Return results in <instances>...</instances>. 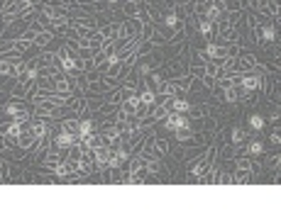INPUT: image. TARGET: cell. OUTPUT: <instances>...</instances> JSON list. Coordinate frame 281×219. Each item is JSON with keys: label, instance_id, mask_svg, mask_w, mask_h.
<instances>
[{"label": "cell", "instance_id": "6", "mask_svg": "<svg viewBox=\"0 0 281 219\" xmlns=\"http://www.w3.org/2000/svg\"><path fill=\"white\" fill-rule=\"evenodd\" d=\"M249 182H254L252 170H249V168H235V173H232V185H249Z\"/></svg>", "mask_w": 281, "mask_h": 219}, {"label": "cell", "instance_id": "8", "mask_svg": "<svg viewBox=\"0 0 281 219\" xmlns=\"http://www.w3.org/2000/svg\"><path fill=\"white\" fill-rule=\"evenodd\" d=\"M35 142H37V136L32 134V129L25 124V127H22V134H20V139H18V146L25 148V151H30V148L35 146Z\"/></svg>", "mask_w": 281, "mask_h": 219}, {"label": "cell", "instance_id": "19", "mask_svg": "<svg viewBox=\"0 0 281 219\" xmlns=\"http://www.w3.org/2000/svg\"><path fill=\"white\" fill-rule=\"evenodd\" d=\"M108 5H120V0H105Z\"/></svg>", "mask_w": 281, "mask_h": 219}, {"label": "cell", "instance_id": "13", "mask_svg": "<svg viewBox=\"0 0 281 219\" xmlns=\"http://www.w3.org/2000/svg\"><path fill=\"white\" fill-rule=\"evenodd\" d=\"M154 98H157V92L152 90V88H139V100H142V105L145 108H152V102H154Z\"/></svg>", "mask_w": 281, "mask_h": 219}, {"label": "cell", "instance_id": "9", "mask_svg": "<svg viewBox=\"0 0 281 219\" xmlns=\"http://www.w3.org/2000/svg\"><path fill=\"white\" fill-rule=\"evenodd\" d=\"M25 108H27V100H10V102H5V105H3V114L13 120L20 110H25Z\"/></svg>", "mask_w": 281, "mask_h": 219}, {"label": "cell", "instance_id": "16", "mask_svg": "<svg viewBox=\"0 0 281 219\" xmlns=\"http://www.w3.org/2000/svg\"><path fill=\"white\" fill-rule=\"evenodd\" d=\"M264 164H266V168H279L281 158L276 156V154H271V156H266V158H264Z\"/></svg>", "mask_w": 281, "mask_h": 219}, {"label": "cell", "instance_id": "11", "mask_svg": "<svg viewBox=\"0 0 281 219\" xmlns=\"http://www.w3.org/2000/svg\"><path fill=\"white\" fill-rule=\"evenodd\" d=\"M52 39H54V32H52V30H42V32H37V36H35V46L47 49Z\"/></svg>", "mask_w": 281, "mask_h": 219}, {"label": "cell", "instance_id": "7", "mask_svg": "<svg viewBox=\"0 0 281 219\" xmlns=\"http://www.w3.org/2000/svg\"><path fill=\"white\" fill-rule=\"evenodd\" d=\"M227 142L232 146H242L244 142H247V129L244 127H230V132H227Z\"/></svg>", "mask_w": 281, "mask_h": 219}, {"label": "cell", "instance_id": "12", "mask_svg": "<svg viewBox=\"0 0 281 219\" xmlns=\"http://www.w3.org/2000/svg\"><path fill=\"white\" fill-rule=\"evenodd\" d=\"M98 32L103 34V39H117V22H108V24H103Z\"/></svg>", "mask_w": 281, "mask_h": 219}, {"label": "cell", "instance_id": "18", "mask_svg": "<svg viewBox=\"0 0 281 219\" xmlns=\"http://www.w3.org/2000/svg\"><path fill=\"white\" fill-rule=\"evenodd\" d=\"M0 148H5V134H3V129H0Z\"/></svg>", "mask_w": 281, "mask_h": 219}, {"label": "cell", "instance_id": "3", "mask_svg": "<svg viewBox=\"0 0 281 219\" xmlns=\"http://www.w3.org/2000/svg\"><path fill=\"white\" fill-rule=\"evenodd\" d=\"M35 68H44V66H59V56L56 52H42V54L32 61Z\"/></svg>", "mask_w": 281, "mask_h": 219}, {"label": "cell", "instance_id": "10", "mask_svg": "<svg viewBox=\"0 0 281 219\" xmlns=\"http://www.w3.org/2000/svg\"><path fill=\"white\" fill-rule=\"evenodd\" d=\"M120 10H122L125 18H137L139 2H137V0H120Z\"/></svg>", "mask_w": 281, "mask_h": 219}, {"label": "cell", "instance_id": "14", "mask_svg": "<svg viewBox=\"0 0 281 219\" xmlns=\"http://www.w3.org/2000/svg\"><path fill=\"white\" fill-rule=\"evenodd\" d=\"M247 124H249V129L259 132V129H264V117L259 114V112H252V114L247 117Z\"/></svg>", "mask_w": 281, "mask_h": 219}, {"label": "cell", "instance_id": "4", "mask_svg": "<svg viewBox=\"0 0 281 219\" xmlns=\"http://www.w3.org/2000/svg\"><path fill=\"white\" fill-rule=\"evenodd\" d=\"M198 34L203 36L206 42H213L215 39V22H210L206 18H198Z\"/></svg>", "mask_w": 281, "mask_h": 219}, {"label": "cell", "instance_id": "5", "mask_svg": "<svg viewBox=\"0 0 281 219\" xmlns=\"http://www.w3.org/2000/svg\"><path fill=\"white\" fill-rule=\"evenodd\" d=\"M223 15H225V10H223V5H220V2H208L201 18L210 20V22H218V20H223Z\"/></svg>", "mask_w": 281, "mask_h": 219}, {"label": "cell", "instance_id": "15", "mask_svg": "<svg viewBox=\"0 0 281 219\" xmlns=\"http://www.w3.org/2000/svg\"><path fill=\"white\" fill-rule=\"evenodd\" d=\"M244 151H247V156H264V144L254 139V142H249L244 146Z\"/></svg>", "mask_w": 281, "mask_h": 219}, {"label": "cell", "instance_id": "2", "mask_svg": "<svg viewBox=\"0 0 281 219\" xmlns=\"http://www.w3.org/2000/svg\"><path fill=\"white\" fill-rule=\"evenodd\" d=\"M74 144H78V136L76 134H69V132H59V134H54L52 136V146H56V148H71Z\"/></svg>", "mask_w": 281, "mask_h": 219}, {"label": "cell", "instance_id": "17", "mask_svg": "<svg viewBox=\"0 0 281 219\" xmlns=\"http://www.w3.org/2000/svg\"><path fill=\"white\" fill-rule=\"evenodd\" d=\"M269 142H271V144H274V146H279V144H281V134H279V127H274V132L269 134Z\"/></svg>", "mask_w": 281, "mask_h": 219}, {"label": "cell", "instance_id": "1", "mask_svg": "<svg viewBox=\"0 0 281 219\" xmlns=\"http://www.w3.org/2000/svg\"><path fill=\"white\" fill-rule=\"evenodd\" d=\"M152 154H154L157 158H167L169 154H171V139H169V136H154Z\"/></svg>", "mask_w": 281, "mask_h": 219}]
</instances>
